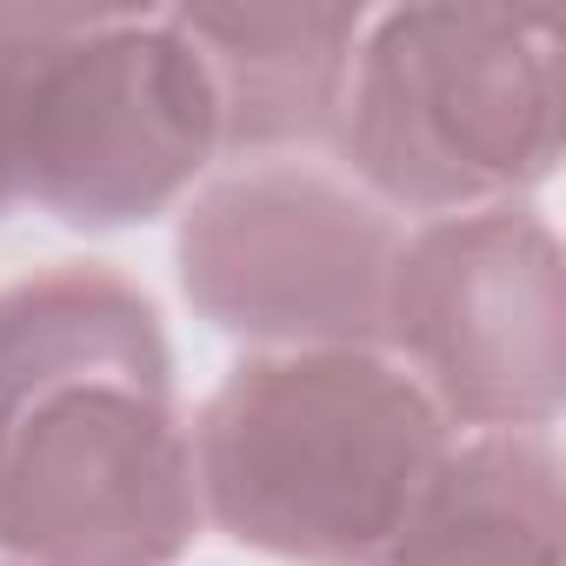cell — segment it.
I'll return each mask as SVG.
<instances>
[{
	"mask_svg": "<svg viewBox=\"0 0 566 566\" xmlns=\"http://www.w3.org/2000/svg\"><path fill=\"white\" fill-rule=\"evenodd\" d=\"M193 526V433L154 301L107 266L0 287V559L174 566Z\"/></svg>",
	"mask_w": 566,
	"mask_h": 566,
	"instance_id": "6da1fadb",
	"label": "cell"
},
{
	"mask_svg": "<svg viewBox=\"0 0 566 566\" xmlns=\"http://www.w3.org/2000/svg\"><path fill=\"white\" fill-rule=\"evenodd\" d=\"M187 433L200 513L301 566H374L447 460V413L374 347L253 354Z\"/></svg>",
	"mask_w": 566,
	"mask_h": 566,
	"instance_id": "7a4b0ae2",
	"label": "cell"
},
{
	"mask_svg": "<svg viewBox=\"0 0 566 566\" xmlns=\"http://www.w3.org/2000/svg\"><path fill=\"white\" fill-rule=\"evenodd\" d=\"M334 134L380 200L440 220L500 207L553 167V28L486 8L380 14L360 28Z\"/></svg>",
	"mask_w": 566,
	"mask_h": 566,
	"instance_id": "3957f363",
	"label": "cell"
},
{
	"mask_svg": "<svg viewBox=\"0 0 566 566\" xmlns=\"http://www.w3.org/2000/svg\"><path fill=\"white\" fill-rule=\"evenodd\" d=\"M220 154L213 81L180 14L48 8L8 127V193L74 227H127L180 200Z\"/></svg>",
	"mask_w": 566,
	"mask_h": 566,
	"instance_id": "277c9868",
	"label": "cell"
},
{
	"mask_svg": "<svg viewBox=\"0 0 566 566\" xmlns=\"http://www.w3.org/2000/svg\"><path fill=\"white\" fill-rule=\"evenodd\" d=\"M400 227L374 193L301 160H260L213 180L180 220L187 301L247 340L374 347L387 334V280Z\"/></svg>",
	"mask_w": 566,
	"mask_h": 566,
	"instance_id": "5b68a950",
	"label": "cell"
},
{
	"mask_svg": "<svg viewBox=\"0 0 566 566\" xmlns=\"http://www.w3.org/2000/svg\"><path fill=\"white\" fill-rule=\"evenodd\" d=\"M440 413L539 433L559 407V247L533 213L473 207L400 240L387 334Z\"/></svg>",
	"mask_w": 566,
	"mask_h": 566,
	"instance_id": "8992f818",
	"label": "cell"
},
{
	"mask_svg": "<svg viewBox=\"0 0 566 566\" xmlns=\"http://www.w3.org/2000/svg\"><path fill=\"white\" fill-rule=\"evenodd\" d=\"M193 41L213 107L220 147L273 154L307 147L340 127L347 67L360 48V8H174Z\"/></svg>",
	"mask_w": 566,
	"mask_h": 566,
	"instance_id": "52a82bcc",
	"label": "cell"
},
{
	"mask_svg": "<svg viewBox=\"0 0 566 566\" xmlns=\"http://www.w3.org/2000/svg\"><path fill=\"white\" fill-rule=\"evenodd\" d=\"M374 566H559V467L546 433L447 447Z\"/></svg>",
	"mask_w": 566,
	"mask_h": 566,
	"instance_id": "ba28073f",
	"label": "cell"
}]
</instances>
